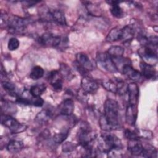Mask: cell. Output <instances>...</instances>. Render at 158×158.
Listing matches in <instances>:
<instances>
[{
    "label": "cell",
    "mask_w": 158,
    "mask_h": 158,
    "mask_svg": "<svg viewBox=\"0 0 158 158\" xmlns=\"http://www.w3.org/2000/svg\"><path fill=\"white\" fill-rule=\"evenodd\" d=\"M120 71L124 75L133 81H139L142 77L141 72L133 68L131 64L124 65Z\"/></svg>",
    "instance_id": "13"
},
{
    "label": "cell",
    "mask_w": 158,
    "mask_h": 158,
    "mask_svg": "<svg viewBox=\"0 0 158 158\" xmlns=\"http://www.w3.org/2000/svg\"><path fill=\"white\" fill-rule=\"evenodd\" d=\"M69 135L68 131H64L59 133H56L53 136V141L57 144L62 143L67 138Z\"/></svg>",
    "instance_id": "29"
},
{
    "label": "cell",
    "mask_w": 158,
    "mask_h": 158,
    "mask_svg": "<svg viewBox=\"0 0 158 158\" xmlns=\"http://www.w3.org/2000/svg\"><path fill=\"white\" fill-rule=\"evenodd\" d=\"M1 120V124L8 128L12 133H18L25 130V125L21 124L10 115L2 114Z\"/></svg>",
    "instance_id": "7"
},
{
    "label": "cell",
    "mask_w": 158,
    "mask_h": 158,
    "mask_svg": "<svg viewBox=\"0 0 158 158\" xmlns=\"http://www.w3.org/2000/svg\"><path fill=\"white\" fill-rule=\"evenodd\" d=\"M1 85L2 88L6 91H7L9 93H14V91L15 90V85L12 83L8 81H1Z\"/></svg>",
    "instance_id": "32"
},
{
    "label": "cell",
    "mask_w": 158,
    "mask_h": 158,
    "mask_svg": "<svg viewBox=\"0 0 158 158\" xmlns=\"http://www.w3.org/2000/svg\"><path fill=\"white\" fill-rule=\"evenodd\" d=\"M110 5V12L112 15L117 18H121L123 16V12L120 6L118 5V1H111Z\"/></svg>",
    "instance_id": "25"
},
{
    "label": "cell",
    "mask_w": 158,
    "mask_h": 158,
    "mask_svg": "<svg viewBox=\"0 0 158 158\" xmlns=\"http://www.w3.org/2000/svg\"><path fill=\"white\" fill-rule=\"evenodd\" d=\"M122 38V28L117 27L112 28L108 33L106 40L109 42H115L117 41H121Z\"/></svg>",
    "instance_id": "21"
},
{
    "label": "cell",
    "mask_w": 158,
    "mask_h": 158,
    "mask_svg": "<svg viewBox=\"0 0 158 158\" xmlns=\"http://www.w3.org/2000/svg\"><path fill=\"white\" fill-rule=\"evenodd\" d=\"M128 96V104L137 105L139 98V87L135 83L128 84L127 92Z\"/></svg>",
    "instance_id": "16"
},
{
    "label": "cell",
    "mask_w": 158,
    "mask_h": 158,
    "mask_svg": "<svg viewBox=\"0 0 158 158\" xmlns=\"http://www.w3.org/2000/svg\"><path fill=\"white\" fill-rule=\"evenodd\" d=\"M48 80L55 91H60L62 90V80L59 72L57 70L51 71L48 75Z\"/></svg>",
    "instance_id": "12"
},
{
    "label": "cell",
    "mask_w": 158,
    "mask_h": 158,
    "mask_svg": "<svg viewBox=\"0 0 158 158\" xmlns=\"http://www.w3.org/2000/svg\"><path fill=\"white\" fill-rule=\"evenodd\" d=\"M125 136L128 140H130V139H139L138 133H137L135 131H133L130 130H128V129H127L125 131Z\"/></svg>",
    "instance_id": "34"
},
{
    "label": "cell",
    "mask_w": 158,
    "mask_h": 158,
    "mask_svg": "<svg viewBox=\"0 0 158 158\" xmlns=\"http://www.w3.org/2000/svg\"><path fill=\"white\" fill-rule=\"evenodd\" d=\"M94 139V136L89 125L87 123L81 124L77 133V139L79 144L83 148H86L92 146V141Z\"/></svg>",
    "instance_id": "4"
},
{
    "label": "cell",
    "mask_w": 158,
    "mask_h": 158,
    "mask_svg": "<svg viewBox=\"0 0 158 158\" xmlns=\"http://www.w3.org/2000/svg\"><path fill=\"white\" fill-rule=\"evenodd\" d=\"M23 148V144L20 141L10 140L7 146V151L12 154H17L22 151Z\"/></svg>",
    "instance_id": "22"
},
{
    "label": "cell",
    "mask_w": 158,
    "mask_h": 158,
    "mask_svg": "<svg viewBox=\"0 0 158 158\" xmlns=\"http://www.w3.org/2000/svg\"><path fill=\"white\" fill-rule=\"evenodd\" d=\"M49 19L56 23L65 26L67 25L66 19L64 14L59 9H54L52 10H49L47 13Z\"/></svg>",
    "instance_id": "17"
},
{
    "label": "cell",
    "mask_w": 158,
    "mask_h": 158,
    "mask_svg": "<svg viewBox=\"0 0 158 158\" xmlns=\"http://www.w3.org/2000/svg\"><path fill=\"white\" fill-rule=\"evenodd\" d=\"M76 63L78 66L86 71L93 70L94 68L89 57L84 52H78L76 54Z\"/></svg>",
    "instance_id": "11"
},
{
    "label": "cell",
    "mask_w": 158,
    "mask_h": 158,
    "mask_svg": "<svg viewBox=\"0 0 158 158\" xmlns=\"http://www.w3.org/2000/svg\"><path fill=\"white\" fill-rule=\"evenodd\" d=\"M38 42L40 44L44 46L56 47L60 43L61 38L52 33L46 32L39 37Z\"/></svg>",
    "instance_id": "9"
},
{
    "label": "cell",
    "mask_w": 158,
    "mask_h": 158,
    "mask_svg": "<svg viewBox=\"0 0 158 158\" xmlns=\"http://www.w3.org/2000/svg\"><path fill=\"white\" fill-rule=\"evenodd\" d=\"M44 75V70L40 66L34 67L30 73V77L33 80H38L41 78Z\"/></svg>",
    "instance_id": "28"
},
{
    "label": "cell",
    "mask_w": 158,
    "mask_h": 158,
    "mask_svg": "<svg viewBox=\"0 0 158 158\" xmlns=\"http://www.w3.org/2000/svg\"><path fill=\"white\" fill-rule=\"evenodd\" d=\"M74 102L72 99L67 98L63 100L58 107L59 111L61 115L70 116L74 110Z\"/></svg>",
    "instance_id": "15"
},
{
    "label": "cell",
    "mask_w": 158,
    "mask_h": 158,
    "mask_svg": "<svg viewBox=\"0 0 158 158\" xmlns=\"http://www.w3.org/2000/svg\"><path fill=\"white\" fill-rule=\"evenodd\" d=\"M101 128L105 131L118 130L120 127L119 106L118 102L112 99H107L104 104V114L99 118Z\"/></svg>",
    "instance_id": "1"
},
{
    "label": "cell",
    "mask_w": 158,
    "mask_h": 158,
    "mask_svg": "<svg viewBox=\"0 0 158 158\" xmlns=\"http://www.w3.org/2000/svg\"><path fill=\"white\" fill-rule=\"evenodd\" d=\"M151 45H143L138 51L139 56L143 62L153 65L157 62V49Z\"/></svg>",
    "instance_id": "6"
},
{
    "label": "cell",
    "mask_w": 158,
    "mask_h": 158,
    "mask_svg": "<svg viewBox=\"0 0 158 158\" xmlns=\"http://www.w3.org/2000/svg\"><path fill=\"white\" fill-rule=\"evenodd\" d=\"M122 41L124 43H129L132 40L135 34V30L130 25H127L122 28Z\"/></svg>",
    "instance_id": "23"
},
{
    "label": "cell",
    "mask_w": 158,
    "mask_h": 158,
    "mask_svg": "<svg viewBox=\"0 0 158 158\" xmlns=\"http://www.w3.org/2000/svg\"><path fill=\"white\" fill-rule=\"evenodd\" d=\"M143 149V146L139 139H130L128 142V150L134 156H139Z\"/></svg>",
    "instance_id": "19"
},
{
    "label": "cell",
    "mask_w": 158,
    "mask_h": 158,
    "mask_svg": "<svg viewBox=\"0 0 158 158\" xmlns=\"http://www.w3.org/2000/svg\"><path fill=\"white\" fill-rule=\"evenodd\" d=\"M60 73L62 77L68 79L70 78V76L72 75V71L65 64H62L60 65Z\"/></svg>",
    "instance_id": "30"
},
{
    "label": "cell",
    "mask_w": 158,
    "mask_h": 158,
    "mask_svg": "<svg viewBox=\"0 0 158 158\" xmlns=\"http://www.w3.org/2000/svg\"><path fill=\"white\" fill-rule=\"evenodd\" d=\"M138 116L137 105L128 104L126 108L125 120L127 124L134 126L135 125Z\"/></svg>",
    "instance_id": "14"
},
{
    "label": "cell",
    "mask_w": 158,
    "mask_h": 158,
    "mask_svg": "<svg viewBox=\"0 0 158 158\" xmlns=\"http://www.w3.org/2000/svg\"><path fill=\"white\" fill-rule=\"evenodd\" d=\"M141 155H142V156L144 157L156 158L157 157V150L154 147L151 145L147 146L146 147L143 146V149Z\"/></svg>",
    "instance_id": "27"
},
{
    "label": "cell",
    "mask_w": 158,
    "mask_h": 158,
    "mask_svg": "<svg viewBox=\"0 0 158 158\" xmlns=\"http://www.w3.org/2000/svg\"><path fill=\"white\" fill-rule=\"evenodd\" d=\"M76 145L71 142L64 143L62 145V151L64 152H70L75 150Z\"/></svg>",
    "instance_id": "33"
},
{
    "label": "cell",
    "mask_w": 158,
    "mask_h": 158,
    "mask_svg": "<svg viewBox=\"0 0 158 158\" xmlns=\"http://www.w3.org/2000/svg\"><path fill=\"white\" fill-rule=\"evenodd\" d=\"M53 113L51 109L48 108L41 110L36 116L35 121L39 123H45L52 117Z\"/></svg>",
    "instance_id": "20"
},
{
    "label": "cell",
    "mask_w": 158,
    "mask_h": 158,
    "mask_svg": "<svg viewBox=\"0 0 158 158\" xmlns=\"http://www.w3.org/2000/svg\"><path fill=\"white\" fill-rule=\"evenodd\" d=\"M46 86L44 84H38L32 86L30 89V93L33 97L40 96L46 90Z\"/></svg>",
    "instance_id": "26"
},
{
    "label": "cell",
    "mask_w": 158,
    "mask_h": 158,
    "mask_svg": "<svg viewBox=\"0 0 158 158\" xmlns=\"http://www.w3.org/2000/svg\"><path fill=\"white\" fill-rule=\"evenodd\" d=\"M31 104L36 106V107H41L44 104L43 99L40 97H31L30 99Z\"/></svg>",
    "instance_id": "35"
},
{
    "label": "cell",
    "mask_w": 158,
    "mask_h": 158,
    "mask_svg": "<svg viewBox=\"0 0 158 158\" xmlns=\"http://www.w3.org/2000/svg\"><path fill=\"white\" fill-rule=\"evenodd\" d=\"M97 63L104 70L110 73H115L118 70L107 52H99L96 55Z\"/></svg>",
    "instance_id": "8"
},
{
    "label": "cell",
    "mask_w": 158,
    "mask_h": 158,
    "mask_svg": "<svg viewBox=\"0 0 158 158\" xmlns=\"http://www.w3.org/2000/svg\"><path fill=\"white\" fill-rule=\"evenodd\" d=\"M4 23L8 30L13 33H22L28 25V20L15 15L4 17Z\"/></svg>",
    "instance_id": "3"
},
{
    "label": "cell",
    "mask_w": 158,
    "mask_h": 158,
    "mask_svg": "<svg viewBox=\"0 0 158 158\" xmlns=\"http://www.w3.org/2000/svg\"><path fill=\"white\" fill-rule=\"evenodd\" d=\"M81 87L83 91L87 94L95 93L99 88L98 83L88 76H84L81 81Z\"/></svg>",
    "instance_id": "10"
},
{
    "label": "cell",
    "mask_w": 158,
    "mask_h": 158,
    "mask_svg": "<svg viewBox=\"0 0 158 158\" xmlns=\"http://www.w3.org/2000/svg\"><path fill=\"white\" fill-rule=\"evenodd\" d=\"M139 67L141 70V73L144 78L147 79H152L155 77L156 75V71L153 65L143 61L140 62Z\"/></svg>",
    "instance_id": "18"
},
{
    "label": "cell",
    "mask_w": 158,
    "mask_h": 158,
    "mask_svg": "<svg viewBox=\"0 0 158 158\" xmlns=\"http://www.w3.org/2000/svg\"><path fill=\"white\" fill-rule=\"evenodd\" d=\"M102 85L106 90L115 94L123 95L127 92L128 85L119 78L104 80L102 81Z\"/></svg>",
    "instance_id": "5"
},
{
    "label": "cell",
    "mask_w": 158,
    "mask_h": 158,
    "mask_svg": "<svg viewBox=\"0 0 158 158\" xmlns=\"http://www.w3.org/2000/svg\"><path fill=\"white\" fill-rule=\"evenodd\" d=\"M112 59L122 57L124 53V49L120 46H112L107 52Z\"/></svg>",
    "instance_id": "24"
},
{
    "label": "cell",
    "mask_w": 158,
    "mask_h": 158,
    "mask_svg": "<svg viewBox=\"0 0 158 158\" xmlns=\"http://www.w3.org/2000/svg\"><path fill=\"white\" fill-rule=\"evenodd\" d=\"M98 149L100 151L104 153L115 152L123 148L121 140L116 135L110 133H105L101 136Z\"/></svg>",
    "instance_id": "2"
},
{
    "label": "cell",
    "mask_w": 158,
    "mask_h": 158,
    "mask_svg": "<svg viewBox=\"0 0 158 158\" xmlns=\"http://www.w3.org/2000/svg\"><path fill=\"white\" fill-rule=\"evenodd\" d=\"M19 46V41L16 38H11L8 41L7 47L10 51L16 50Z\"/></svg>",
    "instance_id": "31"
}]
</instances>
